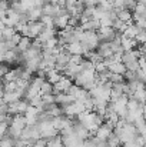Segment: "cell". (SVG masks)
Segmentation results:
<instances>
[{"label": "cell", "mask_w": 146, "mask_h": 147, "mask_svg": "<svg viewBox=\"0 0 146 147\" xmlns=\"http://www.w3.org/2000/svg\"><path fill=\"white\" fill-rule=\"evenodd\" d=\"M14 33H16V32H14L13 27H7V26H6V27L1 30V37H3V40L6 42V40H10Z\"/></svg>", "instance_id": "cell-16"}, {"label": "cell", "mask_w": 146, "mask_h": 147, "mask_svg": "<svg viewBox=\"0 0 146 147\" xmlns=\"http://www.w3.org/2000/svg\"><path fill=\"white\" fill-rule=\"evenodd\" d=\"M116 17H117L120 22L128 23V22L132 20V11L128 10V9H122V10H119V11L116 13Z\"/></svg>", "instance_id": "cell-13"}, {"label": "cell", "mask_w": 146, "mask_h": 147, "mask_svg": "<svg viewBox=\"0 0 146 147\" xmlns=\"http://www.w3.org/2000/svg\"><path fill=\"white\" fill-rule=\"evenodd\" d=\"M30 147H48V146H46V142L40 139V140H36Z\"/></svg>", "instance_id": "cell-23"}, {"label": "cell", "mask_w": 146, "mask_h": 147, "mask_svg": "<svg viewBox=\"0 0 146 147\" xmlns=\"http://www.w3.org/2000/svg\"><path fill=\"white\" fill-rule=\"evenodd\" d=\"M23 147H27V146H23Z\"/></svg>", "instance_id": "cell-25"}, {"label": "cell", "mask_w": 146, "mask_h": 147, "mask_svg": "<svg viewBox=\"0 0 146 147\" xmlns=\"http://www.w3.org/2000/svg\"><path fill=\"white\" fill-rule=\"evenodd\" d=\"M66 51L72 56V54H77V56H82V53H83V49H82V45L79 43V42H73V43H69V45H66Z\"/></svg>", "instance_id": "cell-10"}, {"label": "cell", "mask_w": 146, "mask_h": 147, "mask_svg": "<svg viewBox=\"0 0 146 147\" xmlns=\"http://www.w3.org/2000/svg\"><path fill=\"white\" fill-rule=\"evenodd\" d=\"M75 101V97L67 94V93H59V94H54V103L59 106V107H66L69 104H72Z\"/></svg>", "instance_id": "cell-4"}, {"label": "cell", "mask_w": 146, "mask_h": 147, "mask_svg": "<svg viewBox=\"0 0 146 147\" xmlns=\"http://www.w3.org/2000/svg\"><path fill=\"white\" fill-rule=\"evenodd\" d=\"M138 46V43L135 42V39H128L125 37L123 34L120 36V47L123 51H130V50H135Z\"/></svg>", "instance_id": "cell-6"}, {"label": "cell", "mask_w": 146, "mask_h": 147, "mask_svg": "<svg viewBox=\"0 0 146 147\" xmlns=\"http://www.w3.org/2000/svg\"><path fill=\"white\" fill-rule=\"evenodd\" d=\"M73 84V82L70 79H67L66 76H63L57 83L53 84V94H59V93H67V90L70 89V86Z\"/></svg>", "instance_id": "cell-2"}, {"label": "cell", "mask_w": 146, "mask_h": 147, "mask_svg": "<svg viewBox=\"0 0 146 147\" xmlns=\"http://www.w3.org/2000/svg\"><path fill=\"white\" fill-rule=\"evenodd\" d=\"M39 94L43 96V94H53V84H50L49 82H43L40 89H39Z\"/></svg>", "instance_id": "cell-15"}, {"label": "cell", "mask_w": 146, "mask_h": 147, "mask_svg": "<svg viewBox=\"0 0 146 147\" xmlns=\"http://www.w3.org/2000/svg\"><path fill=\"white\" fill-rule=\"evenodd\" d=\"M19 54H20V53L16 50V47H14L13 50H7V51L3 54V61L7 63L9 66H10V64H14V63H17Z\"/></svg>", "instance_id": "cell-5"}, {"label": "cell", "mask_w": 146, "mask_h": 147, "mask_svg": "<svg viewBox=\"0 0 146 147\" xmlns=\"http://www.w3.org/2000/svg\"><path fill=\"white\" fill-rule=\"evenodd\" d=\"M63 77V74L62 73H59L57 70H54V69H50V70H48L46 71V82H49L50 84H54V83H57L60 79Z\"/></svg>", "instance_id": "cell-9"}, {"label": "cell", "mask_w": 146, "mask_h": 147, "mask_svg": "<svg viewBox=\"0 0 146 147\" xmlns=\"http://www.w3.org/2000/svg\"><path fill=\"white\" fill-rule=\"evenodd\" d=\"M20 37H22V36H20L19 33H14V34L12 36V39H10V42H12V43H13L14 46H17V43L20 42Z\"/></svg>", "instance_id": "cell-22"}, {"label": "cell", "mask_w": 146, "mask_h": 147, "mask_svg": "<svg viewBox=\"0 0 146 147\" xmlns=\"http://www.w3.org/2000/svg\"><path fill=\"white\" fill-rule=\"evenodd\" d=\"M83 61V57L82 56H77V54H72L70 59H69V64H76V66H80V63Z\"/></svg>", "instance_id": "cell-21"}, {"label": "cell", "mask_w": 146, "mask_h": 147, "mask_svg": "<svg viewBox=\"0 0 146 147\" xmlns=\"http://www.w3.org/2000/svg\"><path fill=\"white\" fill-rule=\"evenodd\" d=\"M106 143H107V146L109 147H120V142H119V139H117L113 133H112V134H110V137L106 140Z\"/></svg>", "instance_id": "cell-19"}, {"label": "cell", "mask_w": 146, "mask_h": 147, "mask_svg": "<svg viewBox=\"0 0 146 147\" xmlns=\"http://www.w3.org/2000/svg\"><path fill=\"white\" fill-rule=\"evenodd\" d=\"M132 13H133V14H136V16H141V17H146L145 4H136V6H135V9L132 10Z\"/></svg>", "instance_id": "cell-17"}, {"label": "cell", "mask_w": 146, "mask_h": 147, "mask_svg": "<svg viewBox=\"0 0 146 147\" xmlns=\"http://www.w3.org/2000/svg\"><path fill=\"white\" fill-rule=\"evenodd\" d=\"M30 46H32V39L22 36V37H20V42H19L17 46H16V50H17L19 53H24Z\"/></svg>", "instance_id": "cell-12"}, {"label": "cell", "mask_w": 146, "mask_h": 147, "mask_svg": "<svg viewBox=\"0 0 146 147\" xmlns=\"http://www.w3.org/2000/svg\"><path fill=\"white\" fill-rule=\"evenodd\" d=\"M26 16H27V22H29V23L39 22L40 17H42V7H33V9H30V10L26 13Z\"/></svg>", "instance_id": "cell-8"}, {"label": "cell", "mask_w": 146, "mask_h": 147, "mask_svg": "<svg viewBox=\"0 0 146 147\" xmlns=\"http://www.w3.org/2000/svg\"><path fill=\"white\" fill-rule=\"evenodd\" d=\"M116 30L113 27H100L96 32L99 42H112L116 37Z\"/></svg>", "instance_id": "cell-1"}, {"label": "cell", "mask_w": 146, "mask_h": 147, "mask_svg": "<svg viewBox=\"0 0 146 147\" xmlns=\"http://www.w3.org/2000/svg\"><path fill=\"white\" fill-rule=\"evenodd\" d=\"M145 40H146L145 30H139V33L135 36V42H136L138 45H145Z\"/></svg>", "instance_id": "cell-20"}, {"label": "cell", "mask_w": 146, "mask_h": 147, "mask_svg": "<svg viewBox=\"0 0 146 147\" xmlns=\"http://www.w3.org/2000/svg\"><path fill=\"white\" fill-rule=\"evenodd\" d=\"M56 34H57V30H56V29H43L37 39H39V40H40V43L43 45L46 40L52 39V37H56Z\"/></svg>", "instance_id": "cell-11"}, {"label": "cell", "mask_w": 146, "mask_h": 147, "mask_svg": "<svg viewBox=\"0 0 146 147\" xmlns=\"http://www.w3.org/2000/svg\"><path fill=\"white\" fill-rule=\"evenodd\" d=\"M54 47H57V37H52V39H49V40H46L45 43H43V47L42 49H54Z\"/></svg>", "instance_id": "cell-18"}, {"label": "cell", "mask_w": 146, "mask_h": 147, "mask_svg": "<svg viewBox=\"0 0 146 147\" xmlns=\"http://www.w3.org/2000/svg\"><path fill=\"white\" fill-rule=\"evenodd\" d=\"M0 42H3V37H1V30H0Z\"/></svg>", "instance_id": "cell-24"}, {"label": "cell", "mask_w": 146, "mask_h": 147, "mask_svg": "<svg viewBox=\"0 0 146 147\" xmlns=\"http://www.w3.org/2000/svg\"><path fill=\"white\" fill-rule=\"evenodd\" d=\"M139 33V29L135 26V23L133 24H130V26H128L126 27V30L123 32V36L125 37H128V39H135V36Z\"/></svg>", "instance_id": "cell-14"}, {"label": "cell", "mask_w": 146, "mask_h": 147, "mask_svg": "<svg viewBox=\"0 0 146 147\" xmlns=\"http://www.w3.org/2000/svg\"><path fill=\"white\" fill-rule=\"evenodd\" d=\"M45 29V26L40 22H33V23H27V37L29 39H36L39 37V34L42 33V30Z\"/></svg>", "instance_id": "cell-3"}, {"label": "cell", "mask_w": 146, "mask_h": 147, "mask_svg": "<svg viewBox=\"0 0 146 147\" xmlns=\"http://www.w3.org/2000/svg\"><path fill=\"white\" fill-rule=\"evenodd\" d=\"M69 14H63V16H56L53 17V24H54V29L57 30H63L66 26H67V22H69Z\"/></svg>", "instance_id": "cell-7"}]
</instances>
